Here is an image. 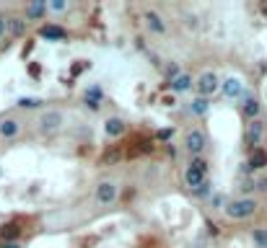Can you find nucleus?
Returning <instances> with one entry per match:
<instances>
[{"label": "nucleus", "mask_w": 267, "mask_h": 248, "mask_svg": "<svg viewBox=\"0 0 267 248\" xmlns=\"http://www.w3.org/2000/svg\"><path fill=\"white\" fill-rule=\"evenodd\" d=\"M39 36L47 39V42H68V28L60 26V24H44L39 26Z\"/></svg>", "instance_id": "15"}, {"label": "nucleus", "mask_w": 267, "mask_h": 248, "mask_svg": "<svg viewBox=\"0 0 267 248\" xmlns=\"http://www.w3.org/2000/svg\"><path fill=\"white\" fill-rule=\"evenodd\" d=\"M264 140H267V122L259 119H251L244 122V132H241V150L249 155L259 148H264Z\"/></svg>", "instance_id": "1"}, {"label": "nucleus", "mask_w": 267, "mask_h": 248, "mask_svg": "<svg viewBox=\"0 0 267 248\" xmlns=\"http://www.w3.org/2000/svg\"><path fill=\"white\" fill-rule=\"evenodd\" d=\"M218 88H220V75L215 70H202L195 78V88L192 90H197V96L202 98H210L213 93H218Z\"/></svg>", "instance_id": "6"}, {"label": "nucleus", "mask_w": 267, "mask_h": 248, "mask_svg": "<svg viewBox=\"0 0 267 248\" xmlns=\"http://www.w3.org/2000/svg\"><path fill=\"white\" fill-rule=\"evenodd\" d=\"M26 28H29V24L24 21V16H6V31H8V36L21 39V36H26Z\"/></svg>", "instance_id": "18"}, {"label": "nucleus", "mask_w": 267, "mask_h": 248, "mask_svg": "<svg viewBox=\"0 0 267 248\" xmlns=\"http://www.w3.org/2000/svg\"><path fill=\"white\" fill-rule=\"evenodd\" d=\"M207 204H210V210H215V212H223L226 204H228V196L223 192H213L210 199H207Z\"/></svg>", "instance_id": "21"}, {"label": "nucleus", "mask_w": 267, "mask_h": 248, "mask_svg": "<svg viewBox=\"0 0 267 248\" xmlns=\"http://www.w3.org/2000/svg\"><path fill=\"white\" fill-rule=\"evenodd\" d=\"M21 236H24L21 222L11 220V222H3V225H0V243H19Z\"/></svg>", "instance_id": "16"}, {"label": "nucleus", "mask_w": 267, "mask_h": 248, "mask_svg": "<svg viewBox=\"0 0 267 248\" xmlns=\"http://www.w3.org/2000/svg\"><path fill=\"white\" fill-rule=\"evenodd\" d=\"M192 194H195L197 199H205V202L210 199V194H213V184H210V178H207V181H205V184L200 186V189H195Z\"/></svg>", "instance_id": "25"}, {"label": "nucleus", "mask_w": 267, "mask_h": 248, "mask_svg": "<svg viewBox=\"0 0 267 248\" xmlns=\"http://www.w3.org/2000/svg\"><path fill=\"white\" fill-rule=\"evenodd\" d=\"M117 196H120V184L112 181V178H104L94 186V199H96V204L101 207H109L117 202Z\"/></svg>", "instance_id": "7"}, {"label": "nucleus", "mask_w": 267, "mask_h": 248, "mask_svg": "<svg viewBox=\"0 0 267 248\" xmlns=\"http://www.w3.org/2000/svg\"><path fill=\"white\" fill-rule=\"evenodd\" d=\"M262 170H267V148H259L254 152L246 155V163L241 166V174L251 176V174H262Z\"/></svg>", "instance_id": "10"}, {"label": "nucleus", "mask_w": 267, "mask_h": 248, "mask_svg": "<svg viewBox=\"0 0 267 248\" xmlns=\"http://www.w3.org/2000/svg\"><path fill=\"white\" fill-rule=\"evenodd\" d=\"M8 34V31H6V16H0V39H3Z\"/></svg>", "instance_id": "29"}, {"label": "nucleus", "mask_w": 267, "mask_h": 248, "mask_svg": "<svg viewBox=\"0 0 267 248\" xmlns=\"http://www.w3.org/2000/svg\"><path fill=\"white\" fill-rule=\"evenodd\" d=\"M125 132H127V122L122 116H109L107 122H104V134H107V137L117 140V137H122Z\"/></svg>", "instance_id": "19"}, {"label": "nucleus", "mask_w": 267, "mask_h": 248, "mask_svg": "<svg viewBox=\"0 0 267 248\" xmlns=\"http://www.w3.org/2000/svg\"><path fill=\"white\" fill-rule=\"evenodd\" d=\"M218 93L223 98H228V101H239L241 96H244V83L239 80V78H223L220 80V88H218Z\"/></svg>", "instance_id": "11"}, {"label": "nucleus", "mask_w": 267, "mask_h": 248, "mask_svg": "<svg viewBox=\"0 0 267 248\" xmlns=\"http://www.w3.org/2000/svg\"><path fill=\"white\" fill-rule=\"evenodd\" d=\"M259 210V202L254 196H236V199H228L226 204V217L233 222H241V220H249V217H254Z\"/></svg>", "instance_id": "2"}, {"label": "nucleus", "mask_w": 267, "mask_h": 248, "mask_svg": "<svg viewBox=\"0 0 267 248\" xmlns=\"http://www.w3.org/2000/svg\"><path fill=\"white\" fill-rule=\"evenodd\" d=\"M251 243H254V248H267V228L251 230Z\"/></svg>", "instance_id": "23"}, {"label": "nucleus", "mask_w": 267, "mask_h": 248, "mask_svg": "<svg viewBox=\"0 0 267 248\" xmlns=\"http://www.w3.org/2000/svg\"><path fill=\"white\" fill-rule=\"evenodd\" d=\"M207 178H210V163H207L205 158H192L189 166L184 168V186L189 192H195Z\"/></svg>", "instance_id": "5"}, {"label": "nucleus", "mask_w": 267, "mask_h": 248, "mask_svg": "<svg viewBox=\"0 0 267 248\" xmlns=\"http://www.w3.org/2000/svg\"><path fill=\"white\" fill-rule=\"evenodd\" d=\"M207 112H210V98H202V96H195L189 101V114L192 116H197V119H202V116H207Z\"/></svg>", "instance_id": "20"}, {"label": "nucleus", "mask_w": 267, "mask_h": 248, "mask_svg": "<svg viewBox=\"0 0 267 248\" xmlns=\"http://www.w3.org/2000/svg\"><path fill=\"white\" fill-rule=\"evenodd\" d=\"M16 106H19V108H39V106H42V98L24 96V98H19V101H16Z\"/></svg>", "instance_id": "26"}, {"label": "nucleus", "mask_w": 267, "mask_h": 248, "mask_svg": "<svg viewBox=\"0 0 267 248\" xmlns=\"http://www.w3.org/2000/svg\"><path fill=\"white\" fill-rule=\"evenodd\" d=\"M0 248H24L21 243H0Z\"/></svg>", "instance_id": "30"}, {"label": "nucleus", "mask_w": 267, "mask_h": 248, "mask_svg": "<svg viewBox=\"0 0 267 248\" xmlns=\"http://www.w3.org/2000/svg\"><path fill=\"white\" fill-rule=\"evenodd\" d=\"M251 194H254V178L246 176V178L239 184V196H251Z\"/></svg>", "instance_id": "24"}, {"label": "nucleus", "mask_w": 267, "mask_h": 248, "mask_svg": "<svg viewBox=\"0 0 267 248\" xmlns=\"http://www.w3.org/2000/svg\"><path fill=\"white\" fill-rule=\"evenodd\" d=\"M47 18V3L44 0H34V3L24 6V21H44Z\"/></svg>", "instance_id": "17"}, {"label": "nucleus", "mask_w": 267, "mask_h": 248, "mask_svg": "<svg viewBox=\"0 0 267 248\" xmlns=\"http://www.w3.org/2000/svg\"><path fill=\"white\" fill-rule=\"evenodd\" d=\"M83 104L88 112H99V108L104 106V88L101 86H88L83 90Z\"/></svg>", "instance_id": "14"}, {"label": "nucleus", "mask_w": 267, "mask_h": 248, "mask_svg": "<svg viewBox=\"0 0 267 248\" xmlns=\"http://www.w3.org/2000/svg\"><path fill=\"white\" fill-rule=\"evenodd\" d=\"M143 24H145V28L151 31L153 36H166L169 34V24H166V18L161 16L158 10H153V8H148V10H143Z\"/></svg>", "instance_id": "9"}, {"label": "nucleus", "mask_w": 267, "mask_h": 248, "mask_svg": "<svg viewBox=\"0 0 267 248\" xmlns=\"http://www.w3.org/2000/svg\"><path fill=\"white\" fill-rule=\"evenodd\" d=\"M24 132V122L19 116H0V137L3 140H16Z\"/></svg>", "instance_id": "12"}, {"label": "nucleus", "mask_w": 267, "mask_h": 248, "mask_svg": "<svg viewBox=\"0 0 267 248\" xmlns=\"http://www.w3.org/2000/svg\"><path fill=\"white\" fill-rule=\"evenodd\" d=\"M239 114L244 122H251V119H259L262 116V101L257 93L251 90H244V96L239 98Z\"/></svg>", "instance_id": "8"}, {"label": "nucleus", "mask_w": 267, "mask_h": 248, "mask_svg": "<svg viewBox=\"0 0 267 248\" xmlns=\"http://www.w3.org/2000/svg\"><path fill=\"white\" fill-rule=\"evenodd\" d=\"M169 88H171V93H176V96L189 93L192 88H195V78H192L189 72H184V70H179L174 78H169Z\"/></svg>", "instance_id": "13"}, {"label": "nucleus", "mask_w": 267, "mask_h": 248, "mask_svg": "<svg viewBox=\"0 0 267 248\" xmlns=\"http://www.w3.org/2000/svg\"><path fill=\"white\" fill-rule=\"evenodd\" d=\"M114 158H122V150H112V152L104 155V160H114Z\"/></svg>", "instance_id": "28"}, {"label": "nucleus", "mask_w": 267, "mask_h": 248, "mask_svg": "<svg viewBox=\"0 0 267 248\" xmlns=\"http://www.w3.org/2000/svg\"><path fill=\"white\" fill-rule=\"evenodd\" d=\"M207 132L202 127H189L182 137V148L189 158H205V150H207Z\"/></svg>", "instance_id": "4"}, {"label": "nucleus", "mask_w": 267, "mask_h": 248, "mask_svg": "<svg viewBox=\"0 0 267 248\" xmlns=\"http://www.w3.org/2000/svg\"><path fill=\"white\" fill-rule=\"evenodd\" d=\"M70 10V3L68 0H50L47 3V13H55V16H63Z\"/></svg>", "instance_id": "22"}, {"label": "nucleus", "mask_w": 267, "mask_h": 248, "mask_svg": "<svg viewBox=\"0 0 267 248\" xmlns=\"http://www.w3.org/2000/svg\"><path fill=\"white\" fill-rule=\"evenodd\" d=\"M254 192H262V194L267 192V176H264V174L254 178Z\"/></svg>", "instance_id": "27"}, {"label": "nucleus", "mask_w": 267, "mask_h": 248, "mask_svg": "<svg viewBox=\"0 0 267 248\" xmlns=\"http://www.w3.org/2000/svg\"><path fill=\"white\" fill-rule=\"evenodd\" d=\"M63 124H65V114L60 108H44L37 116L34 127H37V134H42V137H55L63 130Z\"/></svg>", "instance_id": "3"}]
</instances>
